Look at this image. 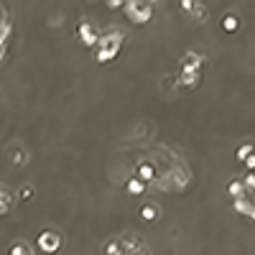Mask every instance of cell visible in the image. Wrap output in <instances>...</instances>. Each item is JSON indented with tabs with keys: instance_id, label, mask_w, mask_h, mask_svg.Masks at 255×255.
Segmentation results:
<instances>
[{
	"instance_id": "cell-1",
	"label": "cell",
	"mask_w": 255,
	"mask_h": 255,
	"mask_svg": "<svg viewBox=\"0 0 255 255\" xmlns=\"http://www.w3.org/2000/svg\"><path fill=\"white\" fill-rule=\"evenodd\" d=\"M120 43H123V36L117 31H110L100 38V51H97V62H110L115 59V54L120 51Z\"/></svg>"
},
{
	"instance_id": "cell-2",
	"label": "cell",
	"mask_w": 255,
	"mask_h": 255,
	"mask_svg": "<svg viewBox=\"0 0 255 255\" xmlns=\"http://www.w3.org/2000/svg\"><path fill=\"white\" fill-rule=\"evenodd\" d=\"M125 13H128V18L133 23H146V21H151L153 16V5L151 3H141V0H133V3H125Z\"/></svg>"
},
{
	"instance_id": "cell-3",
	"label": "cell",
	"mask_w": 255,
	"mask_h": 255,
	"mask_svg": "<svg viewBox=\"0 0 255 255\" xmlns=\"http://www.w3.org/2000/svg\"><path fill=\"white\" fill-rule=\"evenodd\" d=\"M38 245H41L43 253H56L59 248H62V235L54 232V230H46V232L38 235Z\"/></svg>"
},
{
	"instance_id": "cell-4",
	"label": "cell",
	"mask_w": 255,
	"mask_h": 255,
	"mask_svg": "<svg viewBox=\"0 0 255 255\" xmlns=\"http://www.w3.org/2000/svg\"><path fill=\"white\" fill-rule=\"evenodd\" d=\"M79 38L84 41V46H95V43L100 41L97 31H95V26L89 23V21H82L79 23Z\"/></svg>"
},
{
	"instance_id": "cell-5",
	"label": "cell",
	"mask_w": 255,
	"mask_h": 255,
	"mask_svg": "<svg viewBox=\"0 0 255 255\" xmlns=\"http://www.w3.org/2000/svg\"><path fill=\"white\" fill-rule=\"evenodd\" d=\"M138 179H141V182L146 184V182H156V166H153V163H141V166H138Z\"/></svg>"
},
{
	"instance_id": "cell-6",
	"label": "cell",
	"mask_w": 255,
	"mask_h": 255,
	"mask_svg": "<svg viewBox=\"0 0 255 255\" xmlns=\"http://www.w3.org/2000/svg\"><path fill=\"white\" fill-rule=\"evenodd\" d=\"M13 202H16V197H13L5 186H0V215H8L10 207H13Z\"/></svg>"
},
{
	"instance_id": "cell-7",
	"label": "cell",
	"mask_w": 255,
	"mask_h": 255,
	"mask_svg": "<svg viewBox=\"0 0 255 255\" xmlns=\"http://www.w3.org/2000/svg\"><path fill=\"white\" fill-rule=\"evenodd\" d=\"M138 215H141L143 219H148V222H153V219H158V204H153V202H148V204H143V207L138 209Z\"/></svg>"
},
{
	"instance_id": "cell-8",
	"label": "cell",
	"mask_w": 255,
	"mask_h": 255,
	"mask_svg": "<svg viewBox=\"0 0 255 255\" xmlns=\"http://www.w3.org/2000/svg\"><path fill=\"white\" fill-rule=\"evenodd\" d=\"M199 79V69H189V67H182V82L186 87H194Z\"/></svg>"
},
{
	"instance_id": "cell-9",
	"label": "cell",
	"mask_w": 255,
	"mask_h": 255,
	"mask_svg": "<svg viewBox=\"0 0 255 255\" xmlns=\"http://www.w3.org/2000/svg\"><path fill=\"white\" fill-rule=\"evenodd\" d=\"M10 255H34V250L28 243H23V240H16V243L10 245Z\"/></svg>"
},
{
	"instance_id": "cell-10",
	"label": "cell",
	"mask_w": 255,
	"mask_h": 255,
	"mask_svg": "<svg viewBox=\"0 0 255 255\" xmlns=\"http://www.w3.org/2000/svg\"><path fill=\"white\" fill-rule=\"evenodd\" d=\"M237 26H240L237 16H224V18H222V28H227L230 34H235V31H237Z\"/></svg>"
},
{
	"instance_id": "cell-11",
	"label": "cell",
	"mask_w": 255,
	"mask_h": 255,
	"mask_svg": "<svg viewBox=\"0 0 255 255\" xmlns=\"http://www.w3.org/2000/svg\"><path fill=\"white\" fill-rule=\"evenodd\" d=\"M235 209H237V212H245L248 217H253V204H250V202H245L243 197L235 199Z\"/></svg>"
},
{
	"instance_id": "cell-12",
	"label": "cell",
	"mask_w": 255,
	"mask_h": 255,
	"mask_svg": "<svg viewBox=\"0 0 255 255\" xmlns=\"http://www.w3.org/2000/svg\"><path fill=\"white\" fill-rule=\"evenodd\" d=\"M227 191L232 194V197H235V199H240V197H243V194H245V186H243V184H240V182H232Z\"/></svg>"
},
{
	"instance_id": "cell-13",
	"label": "cell",
	"mask_w": 255,
	"mask_h": 255,
	"mask_svg": "<svg viewBox=\"0 0 255 255\" xmlns=\"http://www.w3.org/2000/svg\"><path fill=\"white\" fill-rule=\"evenodd\" d=\"M191 8H194V10H191L194 18H197V21H207V8H202V5H197V3H194Z\"/></svg>"
},
{
	"instance_id": "cell-14",
	"label": "cell",
	"mask_w": 255,
	"mask_h": 255,
	"mask_svg": "<svg viewBox=\"0 0 255 255\" xmlns=\"http://www.w3.org/2000/svg\"><path fill=\"white\" fill-rule=\"evenodd\" d=\"M128 189H130L133 194H141V191H143V184H141V179H130V182H128Z\"/></svg>"
},
{
	"instance_id": "cell-15",
	"label": "cell",
	"mask_w": 255,
	"mask_h": 255,
	"mask_svg": "<svg viewBox=\"0 0 255 255\" xmlns=\"http://www.w3.org/2000/svg\"><path fill=\"white\" fill-rule=\"evenodd\" d=\"M250 151H253V146H250V143H248V146H243V148L237 151V161H245V158L250 156Z\"/></svg>"
},
{
	"instance_id": "cell-16",
	"label": "cell",
	"mask_w": 255,
	"mask_h": 255,
	"mask_svg": "<svg viewBox=\"0 0 255 255\" xmlns=\"http://www.w3.org/2000/svg\"><path fill=\"white\" fill-rule=\"evenodd\" d=\"M13 163H16V166H18V163H26V151H23V148H16V156H13Z\"/></svg>"
},
{
	"instance_id": "cell-17",
	"label": "cell",
	"mask_w": 255,
	"mask_h": 255,
	"mask_svg": "<svg viewBox=\"0 0 255 255\" xmlns=\"http://www.w3.org/2000/svg\"><path fill=\"white\" fill-rule=\"evenodd\" d=\"M0 28H8V16H5L3 8H0Z\"/></svg>"
},
{
	"instance_id": "cell-18",
	"label": "cell",
	"mask_w": 255,
	"mask_h": 255,
	"mask_svg": "<svg viewBox=\"0 0 255 255\" xmlns=\"http://www.w3.org/2000/svg\"><path fill=\"white\" fill-rule=\"evenodd\" d=\"M34 197V186H23V199H31Z\"/></svg>"
}]
</instances>
